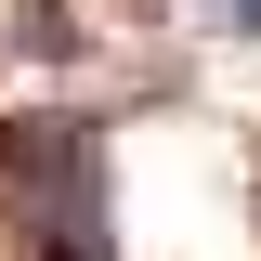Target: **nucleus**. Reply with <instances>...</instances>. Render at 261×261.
I'll return each instance as SVG.
<instances>
[{
    "label": "nucleus",
    "instance_id": "obj_1",
    "mask_svg": "<svg viewBox=\"0 0 261 261\" xmlns=\"http://www.w3.org/2000/svg\"><path fill=\"white\" fill-rule=\"evenodd\" d=\"M235 27H248V39H261V0H235Z\"/></svg>",
    "mask_w": 261,
    "mask_h": 261
}]
</instances>
